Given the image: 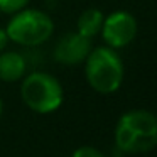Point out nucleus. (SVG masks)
<instances>
[{
    "mask_svg": "<svg viewBox=\"0 0 157 157\" xmlns=\"http://www.w3.org/2000/svg\"><path fill=\"white\" fill-rule=\"evenodd\" d=\"M103 12L100 9H86L85 12H81V15L78 17V22H76V31L79 34H83L85 37L93 39L95 36L100 34L103 25Z\"/></svg>",
    "mask_w": 157,
    "mask_h": 157,
    "instance_id": "6e6552de",
    "label": "nucleus"
},
{
    "mask_svg": "<svg viewBox=\"0 0 157 157\" xmlns=\"http://www.w3.org/2000/svg\"><path fill=\"white\" fill-rule=\"evenodd\" d=\"M91 39L85 37L78 31L68 32L63 37L58 39L54 49H52V58L56 63L64 66L81 64L86 59V56L91 51Z\"/></svg>",
    "mask_w": 157,
    "mask_h": 157,
    "instance_id": "423d86ee",
    "label": "nucleus"
},
{
    "mask_svg": "<svg viewBox=\"0 0 157 157\" xmlns=\"http://www.w3.org/2000/svg\"><path fill=\"white\" fill-rule=\"evenodd\" d=\"M2 113H4V101L0 98V117H2Z\"/></svg>",
    "mask_w": 157,
    "mask_h": 157,
    "instance_id": "f8f14e48",
    "label": "nucleus"
},
{
    "mask_svg": "<svg viewBox=\"0 0 157 157\" xmlns=\"http://www.w3.org/2000/svg\"><path fill=\"white\" fill-rule=\"evenodd\" d=\"M83 63H85V78L90 88H93L96 93L110 95L122 86L125 66L117 49L106 44L91 48Z\"/></svg>",
    "mask_w": 157,
    "mask_h": 157,
    "instance_id": "f03ea898",
    "label": "nucleus"
},
{
    "mask_svg": "<svg viewBox=\"0 0 157 157\" xmlns=\"http://www.w3.org/2000/svg\"><path fill=\"white\" fill-rule=\"evenodd\" d=\"M137 31H139V25H137L135 17L130 12L115 10L105 15L100 34H101L106 46L118 51V49L128 46L135 39Z\"/></svg>",
    "mask_w": 157,
    "mask_h": 157,
    "instance_id": "39448f33",
    "label": "nucleus"
},
{
    "mask_svg": "<svg viewBox=\"0 0 157 157\" xmlns=\"http://www.w3.org/2000/svg\"><path fill=\"white\" fill-rule=\"evenodd\" d=\"M31 0H0V12L2 14H15V12L22 10L24 7H27Z\"/></svg>",
    "mask_w": 157,
    "mask_h": 157,
    "instance_id": "1a4fd4ad",
    "label": "nucleus"
},
{
    "mask_svg": "<svg viewBox=\"0 0 157 157\" xmlns=\"http://www.w3.org/2000/svg\"><path fill=\"white\" fill-rule=\"evenodd\" d=\"M21 96L29 110L48 115L63 105L64 90L56 76L44 71H31L22 78Z\"/></svg>",
    "mask_w": 157,
    "mask_h": 157,
    "instance_id": "7ed1b4c3",
    "label": "nucleus"
},
{
    "mask_svg": "<svg viewBox=\"0 0 157 157\" xmlns=\"http://www.w3.org/2000/svg\"><path fill=\"white\" fill-rule=\"evenodd\" d=\"M5 32L9 36V41L15 44L24 48H37L49 41L54 32V22L48 12L24 7L22 10L12 14Z\"/></svg>",
    "mask_w": 157,
    "mask_h": 157,
    "instance_id": "20e7f679",
    "label": "nucleus"
},
{
    "mask_svg": "<svg viewBox=\"0 0 157 157\" xmlns=\"http://www.w3.org/2000/svg\"><path fill=\"white\" fill-rule=\"evenodd\" d=\"M27 73V59L19 51L0 52V79L5 83L21 81Z\"/></svg>",
    "mask_w": 157,
    "mask_h": 157,
    "instance_id": "0eeeda50",
    "label": "nucleus"
},
{
    "mask_svg": "<svg viewBox=\"0 0 157 157\" xmlns=\"http://www.w3.org/2000/svg\"><path fill=\"white\" fill-rule=\"evenodd\" d=\"M7 44H9V36H7V32H5V29L0 27V52L7 48Z\"/></svg>",
    "mask_w": 157,
    "mask_h": 157,
    "instance_id": "9b49d317",
    "label": "nucleus"
},
{
    "mask_svg": "<svg viewBox=\"0 0 157 157\" xmlns=\"http://www.w3.org/2000/svg\"><path fill=\"white\" fill-rule=\"evenodd\" d=\"M71 157H105V154L93 145H81L73 150Z\"/></svg>",
    "mask_w": 157,
    "mask_h": 157,
    "instance_id": "9d476101",
    "label": "nucleus"
},
{
    "mask_svg": "<svg viewBox=\"0 0 157 157\" xmlns=\"http://www.w3.org/2000/svg\"><path fill=\"white\" fill-rule=\"evenodd\" d=\"M115 145L127 154H147L157 145V118L152 112L135 108L125 112L115 127Z\"/></svg>",
    "mask_w": 157,
    "mask_h": 157,
    "instance_id": "f257e3e1",
    "label": "nucleus"
}]
</instances>
